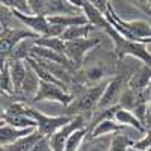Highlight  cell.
Here are the masks:
<instances>
[{
	"label": "cell",
	"mask_w": 151,
	"mask_h": 151,
	"mask_svg": "<svg viewBox=\"0 0 151 151\" xmlns=\"http://www.w3.org/2000/svg\"><path fill=\"white\" fill-rule=\"evenodd\" d=\"M0 23H2V29H12L17 27V24H21L18 18L14 15V11L3 5L0 8Z\"/></svg>",
	"instance_id": "obj_26"
},
{
	"label": "cell",
	"mask_w": 151,
	"mask_h": 151,
	"mask_svg": "<svg viewBox=\"0 0 151 151\" xmlns=\"http://www.w3.org/2000/svg\"><path fill=\"white\" fill-rule=\"evenodd\" d=\"M14 15L18 18L21 24H24L29 30L36 33L38 36H50L52 30V23L48 21V17L45 15H36V14H23V12L14 11Z\"/></svg>",
	"instance_id": "obj_8"
},
{
	"label": "cell",
	"mask_w": 151,
	"mask_h": 151,
	"mask_svg": "<svg viewBox=\"0 0 151 151\" xmlns=\"http://www.w3.org/2000/svg\"><path fill=\"white\" fill-rule=\"evenodd\" d=\"M0 88H2V94L17 95L15 94V89H14V83H12L11 70H9L8 60L6 62H2V71H0Z\"/></svg>",
	"instance_id": "obj_24"
},
{
	"label": "cell",
	"mask_w": 151,
	"mask_h": 151,
	"mask_svg": "<svg viewBox=\"0 0 151 151\" xmlns=\"http://www.w3.org/2000/svg\"><path fill=\"white\" fill-rule=\"evenodd\" d=\"M148 6H150V11H151V0H148Z\"/></svg>",
	"instance_id": "obj_34"
},
{
	"label": "cell",
	"mask_w": 151,
	"mask_h": 151,
	"mask_svg": "<svg viewBox=\"0 0 151 151\" xmlns=\"http://www.w3.org/2000/svg\"><path fill=\"white\" fill-rule=\"evenodd\" d=\"M127 129H130V127H125L124 130H121V132H118L112 136L109 151H129V148L132 145H134V142L137 139H134V136H132L127 132Z\"/></svg>",
	"instance_id": "obj_18"
},
{
	"label": "cell",
	"mask_w": 151,
	"mask_h": 151,
	"mask_svg": "<svg viewBox=\"0 0 151 151\" xmlns=\"http://www.w3.org/2000/svg\"><path fill=\"white\" fill-rule=\"evenodd\" d=\"M35 45H40V47H47V48H52L55 52L59 53H64L65 55V41L62 38H45V36H40L35 40Z\"/></svg>",
	"instance_id": "obj_25"
},
{
	"label": "cell",
	"mask_w": 151,
	"mask_h": 151,
	"mask_svg": "<svg viewBox=\"0 0 151 151\" xmlns=\"http://www.w3.org/2000/svg\"><path fill=\"white\" fill-rule=\"evenodd\" d=\"M48 21L52 24H58V26L62 27H74V26H83V24H88V17L83 14H76V15H53L48 17Z\"/></svg>",
	"instance_id": "obj_19"
},
{
	"label": "cell",
	"mask_w": 151,
	"mask_h": 151,
	"mask_svg": "<svg viewBox=\"0 0 151 151\" xmlns=\"http://www.w3.org/2000/svg\"><path fill=\"white\" fill-rule=\"evenodd\" d=\"M112 136H98V137H89L86 136V139L82 145L80 151H109L110 150V142H112Z\"/></svg>",
	"instance_id": "obj_20"
},
{
	"label": "cell",
	"mask_w": 151,
	"mask_h": 151,
	"mask_svg": "<svg viewBox=\"0 0 151 151\" xmlns=\"http://www.w3.org/2000/svg\"><path fill=\"white\" fill-rule=\"evenodd\" d=\"M29 38H40L36 33H33L32 30H29L26 26L21 27H12V29H2V35H0V52H2V62L8 60L14 52V48L24 40H29Z\"/></svg>",
	"instance_id": "obj_5"
},
{
	"label": "cell",
	"mask_w": 151,
	"mask_h": 151,
	"mask_svg": "<svg viewBox=\"0 0 151 151\" xmlns=\"http://www.w3.org/2000/svg\"><path fill=\"white\" fill-rule=\"evenodd\" d=\"M8 64H9L11 77H12V83H14L15 94L18 95L20 89H21V85L24 82V77H26V73H27V62L26 60H17V59H8Z\"/></svg>",
	"instance_id": "obj_15"
},
{
	"label": "cell",
	"mask_w": 151,
	"mask_h": 151,
	"mask_svg": "<svg viewBox=\"0 0 151 151\" xmlns=\"http://www.w3.org/2000/svg\"><path fill=\"white\" fill-rule=\"evenodd\" d=\"M33 130L36 129H20V127H14L2 122V129H0V145H9L12 142H15L21 137L30 134Z\"/></svg>",
	"instance_id": "obj_12"
},
{
	"label": "cell",
	"mask_w": 151,
	"mask_h": 151,
	"mask_svg": "<svg viewBox=\"0 0 151 151\" xmlns=\"http://www.w3.org/2000/svg\"><path fill=\"white\" fill-rule=\"evenodd\" d=\"M106 17L112 23V26L115 27L124 38L132 40V41L151 44V23H148L145 20H130V21L122 20L115 12L112 3L109 5Z\"/></svg>",
	"instance_id": "obj_2"
},
{
	"label": "cell",
	"mask_w": 151,
	"mask_h": 151,
	"mask_svg": "<svg viewBox=\"0 0 151 151\" xmlns=\"http://www.w3.org/2000/svg\"><path fill=\"white\" fill-rule=\"evenodd\" d=\"M2 122L14 125L20 129H36V121L26 113H14V112H2Z\"/></svg>",
	"instance_id": "obj_16"
},
{
	"label": "cell",
	"mask_w": 151,
	"mask_h": 151,
	"mask_svg": "<svg viewBox=\"0 0 151 151\" xmlns=\"http://www.w3.org/2000/svg\"><path fill=\"white\" fill-rule=\"evenodd\" d=\"M115 121L119 122L121 125H124V127H130V129H134L137 130L139 133H147V129L145 125L142 124V121L137 118L133 110H129V109H124V107H119L115 113Z\"/></svg>",
	"instance_id": "obj_13"
},
{
	"label": "cell",
	"mask_w": 151,
	"mask_h": 151,
	"mask_svg": "<svg viewBox=\"0 0 151 151\" xmlns=\"http://www.w3.org/2000/svg\"><path fill=\"white\" fill-rule=\"evenodd\" d=\"M129 151H145V150H141V148H136L134 145H132V147L129 148Z\"/></svg>",
	"instance_id": "obj_33"
},
{
	"label": "cell",
	"mask_w": 151,
	"mask_h": 151,
	"mask_svg": "<svg viewBox=\"0 0 151 151\" xmlns=\"http://www.w3.org/2000/svg\"><path fill=\"white\" fill-rule=\"evenodd\" d=\"M127 86L132 88V89H134V91H148V89H151V65L141 64L133 71V74L130 76Z\"/></svg>",
	"instance_id": "obj_9"
},
{
	"label": "cell",
	"mask_w": 151,
	"mask_h": 151,
	"mask_svg": "<svg viewBox=\"0 0 151 151\" xmlns=\"http://www.w3.org/2000/svg\"><path fill=\"white\" fill-rule=\"evenodd\" d=\"M82 127H86V118L82 115L74 116L68 124H65L64 127H60L58 132H55L52 136H48V142L52 147V151H65V144L68 141V137Z\"/></svg>",
	"instance_id": "obj_7"
},
{
	"label": "cell",
	"mask_w": 151,
	"mask_h": 151,
	"mask_svg": "<svg viewBox=\"0 0 151 151\" xmlns=\"http://www.w3.org/2000/svg\"><path fill=\"white\" fill-rule=\"evenodd\" d=\"M30 151H52V147H50V142H48V137L44 136L41 141H38L35 144V147Z\"/></svg>",
	"instance_id": "obj_30"
},
{
	"label": "cell",
	"mask_w": 151,
	"mask_h": 151,
	"mask_svg": "<svg viewBox=\"0 0 151 151\" xmlns=\"http://www.w3.org/2000/svg\"><path fill=\"white\" fill-rule=\"evenodd\" d=\"M147 151H151V145H150V147H148V150H147Z\"/></svg>",
	"instance_id": "obj_35"
},
{
	"label": "cell",
	"mask_w": 151,
	"mask_h": 151,
	"mask_svg": "<svg viewBox=\"0 0 151 151\" xmlns=\"http://www.w3.org/2000/svg\"><path fill=\"white\" fill-rule=\"evenodd\" d=\"M107 82H101L97 85H73L71 88H74V91H71L73 94V101L64 107V113L62 115H68V116H77L82 115L86 119H89L94 116V113L98 107L100 98H101L104 89H106Z\"/></svg>",
	"instance_id": "obj_1"
},
{
	"label": "cell",
	"mask_w": 151,
	"mask_h": 151,
	"mask_svg": "<svg viewBox=\"0 0 151 151\" xmlns=\"http://www.w3.org/2000/svg\"><path fill=\"white\" fill-rule=\"evenodd\" d=\"M44 134L38 130H33L30 134L21 137V139L12 142L9 145H2V151H30L38 141H41Z\"/></svg>",
	"instance_id": "obj_14"
},
{
	"label": "cell",
	"mask_w": 151,
	"mask_h": 151,
	"mask_svg": "<svg viewBox=\"0 0 151 151\" xmlns=\"http://www.w3.org/2000/svg\"><path fill=\"white\" fill-rule=\"evenodd\" d=\"M2 5L12 9V11L23 12V14H32L30 6H29V0H2Z\"/></svg>",
	"instance_id": "obj_27"
},
{
	"label": "cell",
	"mask_w": 151,
	"mask_h": 151,
	"mask_svg": "<svg viewBox=\"0 0 151 151\" xmlns=\"http://www.w3.org/2000/svg\"><path fill=\"white\" fill-rule=\"evenodd\" d=\"M35 40L36 38H29V40L21 41L12 52L9 59H17V60H27L32 56V50L35 47Z\"/></svg>",
	"instance_id": "obj_23"
},
{
	"label": "cell",
	"mask_w": 151,
	"mask_h": 151,
	"mask_svg": "<svg viewBox=\"0 0 151 151\" xmlns=\"http://www.w3.org/2000/svg\"><path fill=\"white\" fill-rule=\"evenodd\" d=\"M26 115H29L30 118H33L36 121V130L41 132L45 137L52 136L55 132H58L60 127H64L65 124H68L74 116H68V115H58V116H52V115H45V113L40 112L38 109L32 107V106H26Z\"/></svg>",
	"instance_id": "obj_3"
},
{
	"label": "cell",
	"mask_w": 151,
	"mask_h": 151,
	"mask_svg": "<svg viewBox=\"0 0 151 151\" xmlns=\"http://www.w3.org/2000/svg\"><path fill=\"white\" fill-rule=\"evenodd\" d=\"M97 27L94 24L88 23L83 26H74V27H68L65 29V32L62 33V40L64 41H73V40H82V38H89V35L92 32H95Z\"/></svg>",
	"instance_id": "obj_21"
},
{
	"label": "cell",
	"mask_w": 151,
	"mask_h": 151,
	"mask_svg": "<svg viewBox=\"0 0 151 151\" xmlns=\"http://www.w3.org/2000/svg\"><path fill=\"white\" fill-rule=\"evenodd\" d=\"M125 127L121 125L119 122H116L115 119H104L100 121L98 124L89 127V137H98V136H107V134H115L121 130H124Z\"/></svg>",
	"instance_id": "obj_17"
},
{
	"label": "cell",
	"mask_w": 151,
	"mask_h": 151,
	"mask_svg": "<svg viewBox=\"0 0 151 151\" xmlns=\"http://www.w3.org/2000/svg\"><path fill=\"white\" fill-rule=\"evenodd\" d=\"M68 2L74 6V8H77V9H83V5H85V0H68Z\"/></svg>",
	"instance_id": "obj_32"
},
{
	"label": "cell",
	"mask_w": 151,
	"mask_h": 151,
	"mask_svg": "<svg viewBox=\"0 0 151 151\" xmlns=\"http://www.w3.org/2000/svg\"><path fill=\"white\" fill-rule=\"evenodd\" d=\"M100 45L98 38H82V40H73L65 41V55L70 60H73L79 68L85 62L86 56L89 55L92 50Z\"/></svg>",
	"instance_id": "obj_6"
},
{
	"label": "cell",
	"mask_w": 151,
	"mask_h": 151,
	"mask_svg": "<svg viewBox=\"0 0 151 151\" xmlns=\"http://www.w3.org/2000/svg\"><path fill=\"white\" fill-rule=\"evenodd\" d=\"M40 86H41L40 76L36 74V71L33 70V67L27 62V73H26V77H24V82L21 85V89H20V94L18 95H21L23 98L30 100V101H32V98L36 95L38 89H40Z\"/></svg>",
	"instance_id": "obj_10"
},
{
	"label": "cell",
	"mask_w": 151,
	"mask_h": 151,
	"mask_svg": "<svg viewBox=\"0 0 151 151\" xmlns=\"http://www.w3.org/2000/svg\"><path fill=\"white\" fill-rule=\"evenodd\" d=\"M82 11L74 8L68 0H45V17L53 15H76Z\"/></svg>",
	"instance_id": "obj_11"
},
{
	"label": "cell",
	"mask_w": 151,
	"mask_h": 151,
	"mask_svg": "<svg viewBox=\"0 0 151 151\" xmlns=\"http://www.w3.org/2000/svg\"><path fill=\"white\" fill-rule=\"evenodd\" d=\"M29 6L32 14L45 15V0H29Z\"/></svg>",
	"instance_id": "obj_28"
},
{
	"label": "cell",
	"mask_w": 151,
	"mask_h": 151,
	"mask_svg": "<svg viewBox=\"0 0 151 151\" xmlns=\"http://www.w3.org/2000/svg\"><path fill=\"white\" fill-rule=\"evenodd\" d=\"M40 101H56L64 107H67L73 101V94L70 92V88L67 86L41 80L40 89H38L36 95L32 98V103H40Z\"/></svg>",
	"instance_id": "obj_4"
},
{
	"label": "cell",
	"mask_w": 151,
	"mask_h": 151,
	"mask_svg": "<svg viewBox=\"0 0 151 151\" xmlns=\"http://www.w3.org/2000/svg\"><path fill=\"white\" fill-rule=\"evenodd\" d=\"M94 8H97L98 11H101L103 14H107V9L110 5V0H88Z\"/></svg>",
	"instance_id": "obj_29"
},
{
	"label": "cell",
	"mask_w": 151,
	"mask_h": 151,
	"mask_svg": "<svg viewBox=\"0 0 151 151\" xmlns=\"http://www.w3.org/2000/svg\"><path fill=\"white\" fill-rule=\"evenodd\" d=\"M89 134V127H82L79 130H76L65 144V151H80L82 150V145L86 139V136Z\"/></svg>",
	"instance_id": "obj_22"
},
{
	"label": "cell",
	"mask_w": 151,
	"mask_h": 151,
	"mask_svg": "<svg viewBox=\"0 0 151 151\" xmlns=\"http://www.w3.org/2000/svg\"><path fill=\"white\" fill-rule=\"evenodd\" d=\"M130 2L137 6L139 9H142L144 12H147L148 15H151V11H150V6H148V0H130Z\"/></svg>",
	"instance_id": "obj_31"
}]
</instances>
